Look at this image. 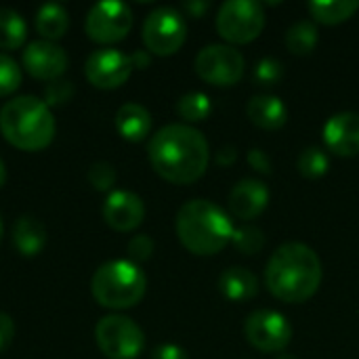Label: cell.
I'll return each instance as SVG.
<instances>
[{"mask_svg":"<svg viewBox=\"0 0 359 359\" xmlns=\"http://www.w3.org/2000/svg\"><path fill=\"white\" fill-rule=\"evenodd\" d=\"M151 359H189L185 349L175 345V343H164V345H158L151 353Z\"/></svg>","mask_w":359,"mask_h":359,"instance_id":"35","label":"cell"},{"mask_svg":"<svg viewBox=\"0 0 359 359\" xmlns=\"http://www.w3.org/2000/svg\"><path fill=\"white\" fill-rule=\"evenodd\" d=\"M27 38V23L23 15L15 8L0 6V48L13 50L19 48Z\"/></svg>","mask_w":359,"mask_h":359,"instance_id":"22","label":"cell"},{"mask_svg":"<svg viewBox=\"0 0 359 359\" xmlns=\"http://www.w3.org/2000/svg\"><path fill=\"white\" fill-rule=\"evenodd\" d=\"M0 133L11 145L23 151H38L53 141L55 118L42 99L21 95L2 105Z\"/></svg>","mask_w":359,"mask_h":359,"instance_id":"4","label":"cell"},{"mask_svg":"<svg viewBox=\"0 0 359 359\" xmlns=\"http://www.w3.org/2000/svg\"><path fill=\"white\" fill-rule=\"evenodd\" d=\"M15 337V322L8 313L0 311V353L13 343Z\"/></svg>","mask_w":359,"mask_h":359,"instance_id":"34","label":"cell"},{"mask_svg":"<svg viewBox=\"0 0 359 359\" xmlns=\"http://www.w3.org/2000/svg\"><path fill=\"white\" fill-rule=\"evenodd\" d=\"M36 29L44 40H57L67 32L69 25V15L67 8L59 2H44L38 11H36Z\"/></svg>","mask_w":359,"mask_h":359,"instance_id":"21","label":"cell"},{"mask_svg":"<svg viewBox=\"0 0 359 359\" xmlns=\"http://www.w3.org/2000/svg\"><path fill=\"white\" fill-rule=\"evenodd\" d=\"M276 359H299L297 355H292V353H280Z\"/></svg>","mask_w":359,"mask_h":359,"instance_id":"40","label":"cell"},{"mask_svg":"<svg viewBox=\"0 0 359 359\" xmlns=\"http://www.w3.org/2000/svg\"><path fill=\"white\" fill-rule=\"evenodd\" d=\"M231 244H233V248L238 252H242L246 257H252V255H257V252L263 250V246H265V233H263V229H259L255 225H244V227L233 229Z\"/></svg>","mask_w":359,"mask_h":359,"instance_id":"27","label":"cell"},{"mask_svg":"<svg viewBox=\"0 0 359 359\" xmlns=\"http://www.w3.org/2000/svg\"><path fill=\"white\" fill-rule=\"evenodd\" d=\"M103 219L116 231H133L145 219V204L137 194L116 189L103 202Z\"/></svg>","mask_w":359,"mask_h":359,"instance_id":"14","label":"cell"},{"mask_svg":"<svg viewBox=\"0 0 359 359\" xmlns=\"http://www.w3.org/2000/svg\"><path fill=\"white\" fill-rule=\"evenodd\" d=\"M86 78L97 88H118L122 86L133 74V59L130 55L105 46L97 48L88 55L84 65Z\"/></svg>","mask_w":359,"mask_h":359,"instance_id":"12","label":"cell"},{"mask_svg":"<svg viewBox=\"0 0 359 359\" xmlns=\"http://www.w3.org/2000/svg\"><path fill=\"white\" fill-rule=\"evenodd\" d=\"M90 290L101 307L128 309L145 297L147 278L130 259H114L97 267L90 280Z\"/></svg>","mask_w":359,"mask_h":359,"instance_id":"5","label":"cell"},{"mask_svg":"<svg viewBox=\"0 0 359 359\" xmlns=\"http://www.w3.org/2000/svg\"><path fill=\"white\" fill-rule=\"evenodd\" d=\"M297 168L305 179H320L330 168V158L322 147H305L297 158Z\"/></svg>","mask_w":359,"mask_h":359,"instance_id":"26","label":"cell"},{"mask_svg":"<svg viewBox=\"0 0 359 359\" xmlns=\"http://www.w3.org/2000/svg\"><path fill=\"white\" fill-rule=\"evenodd\" d=\"M147 156L162 179L187 185L206 172L210 149L206 137L198 128L187 124H168L151 137Z\"/></svg>","mask_w":359,"mask_h":359,"instance_id":"1","label":"cell"},{"mask_svg":"<svg viewBox=\"0 0 359 359\" xmlns=\"http://www.w3.org/2000/svg\"><path fill=\"white\" fill-rule=\"evenodd\" d=\"M183 8L191 15V17H202L208 8H210V2H206V0H191V2H185L183 4Z\"/></svg>","mask_w":359,"mask_h":359,"instance_id":"37","label":"cell"},{"mask_svg":"<svg viewBox=\"0 0 359 359\" xmlns=\"http://www.w3.org/2000/svg\"><path fill=\"white\" fill-rule=\"evenodd\" d=\"M250 122L263 130H278L288 120V109L284 101L276 95H255L246 105Z\"/></svg>","mask_w":359,"mask_h":359,"instance_id":"17","label":"cell"},{"mask_svg":"<svg viewBox=\"0 0 359 359\" xmlns=\"http://www.w3.org/2000/svg\"><path fill=\"white\" fill-rule=\"evenodd\" d=\"M116 181H118V172L109 162H95L88 168V183L99 191L111 189L116 185Z\"/></svg>","mask_w":359,"mask_h":359,"instance_id":"30","label":"cell"},{"mask_svg":"<svg viewBox=\"0 0 359 359\" xmlns=\"http://www.w3.org/2000/svg\"><path fill=\"white\" fill-rule=\"evenodd\" d=\"M74 97V84L69 80H50L48 86L44 88V103L50 107V105H61V103H67L69 99Z\"/></svg>","mask_w":359,"mask_h":359,"instance_id":"31","label":"cell"},{"mask_svg":"<svg viewBox=\"0 0 359 359\" xmlns=\"http://www.w3.org/2000/svg\"><path fill=\"white\" fill-rule=\"evenodd\" d=\"M133 67H147L149 65V50H137V53H133Z\"/></svg>","mask_w":359,"mask_h":359,"instance_id":"38","label":"cell"},{"mask_svg":"<svg viewBox=\"0 0 359 359\" xmlns=\"http://www.w3.org/2000/svg\"><path fill=\"white\" fill-rule=\"evenodd\" d=\"M318 25L309 19H303V21H297L288 27L286 32V46L292 55H299V57H305V55H311L318 46Z\"/></svg>","mask_w":359,"mask_h":359,"instance_id":"24","label":"cell"},{"mask_svg":"<svg viewBox=\"0 0 359 359\" xmlns=\"http://www.w3.org/2000/svg\"><path fill=\"white\" fill-rule=\"evenodd\" d=\"M229 210L236 219L252 221L269 204V189L259 179H242L229 191Z\"/></svg>","mask_w":359,"mask_h":359,"instance_id":"16","label":"cell"},{"mask_svg":"<svg viewBox=\"0 0 359 359\" xmlns=\"http://www.w3.org/2000/svg\"><path fill=\"white\" fill-rule=\"evenodd\" d=\"M67 53L53 40H34L23 50V67L40 80H57L67 67Z\"/></svg>","mask_w":359,"mask_h":359,"instance_id":"13","label":"cell"},{"mask_svg":"<svg viewBox=\"0 0 359 359\" xmlns=\"http://www.w3.org/2000/svg\"><path fill=\"white\" fill-rule=\"evenodd\" d=\"M95 341L109 359H137L145 347V334L137 322L126 316H105L95 326Z\"/></svg>","mask_w":359,"mask_h":359,"instance_id":"6","label":"cell"},{"mask_svg":"<svg viewBox=\"0 0 359 359\" xmlns=\"http://www.w3.org/2000/svg\"><path fill=\"white\" fill-rule=\"evenodd\" d=\"M322 261L316 250L301 242L282 244L265 267L269 292L284 303H305L322 284Z\"/></svg>","mask_w":359,"mask_h":359,"instance_id":"2","label":"cell"},{"mask_svg":"<svg viewBox=\"0 0 359 359\" xmlns=\"http://www.w3.org/2000/svg\"><path fill=\"white\" fill-rule=\"evenodd\" d=\"M219 290L233 303L248 301L259 292V280L246 267H229L219 276Z\"/></svg>","mask_w":359,"mask_h":359,"instance_id":"20","label":"cell"},{"mask_svg":"<svg viewBox=\"0 0 359 359\" xmlns=\"http://www.w3.org/2000/svg\"><path fill=\"white\" fill-rule=\"evenodd\" d=\"M133 27V11L126 2L103 0L90 6L86 15V34L95 42H118Z\"/></svg>","mask_w":359,"mask_h":359,"instance_id":"11","label":"cell"},{"mask_svg":"<svg viewBox=\"0 0 359 359\" xmlns=\"http://www.w3.org/2000/svg\"><path fill=\"white\" fill-rule=\"evenodd\" d=\"M248 164H250V168H255L261 175H269L271 172V158L261 147H252L248 151Z\"/></svg>","mask_w":359,"mask_h":359,"instance_id":"33","label":"cell"},{"mask_svg":"<svg viewBox=\"0 0 359 359\" xmlns=\"http://www.w3.org/2000/svg\"><path fill=\"white\" fill-rule=\"evenodd\" d=\"M19 84H21V67L13 57L0 53V97L15 93Z\"/></svg>","mask_w":359,"mask_h":359,"instance_id":"28","label":"cell"},{"mask_svg":"<svg viewBox=\"0 0 359 359\" xmlns=\"http://www.w3.org/2000/svg\"><path fill=\"white\" fill-rule=\"evenodd\" d=\"M154 252V240L145 233H139L135 238H130L128 242V257L133 263H143L151 257Z\"/></svg>","mask_w":359,"mask_h":359,"instance_id":"32","label":"cell"},{"mask_svg":"<svg viewBox=\"0 0 359 359\" xmlns=\"http://www.w3.org/2000/svg\"><path fill=\"white\" fill-rule=\"evenodd\" d=\"M326 147L343 158L359 156V114L341 111L324 124Z\"/></svg>","mask_w":359,"mask_h":359,"instance_id":"15","label":"cell"},{"mask_svg":"<svg viewBox=\"0 0 359 359\" xmlns=\"http://www.w3.org/2000/svg\"><path fill=\"white\" fill-rule=\"evenodd\" d=\"M210 111H212L210 97L200 90L185 93L177 101V114L187 122H202L210 116Z\"/></svg>","mask_w":359,"mask_h":359,"instance_id":"25","label":"cell"},{"mask_svg":"<svg viewBox=\"0 0 359 359\" xmlns=\"http://www.w3.org/2000/svg\"><path fill=\"white\" fill-rule=\"evenodd\" d=\"M196 74L212 86H233L244 76V55L231 44H208L196 55Z\"/></svg>","mask_w":359,"mask_h":359,"instance_id":"9","label":"cell"},{"mask_svg":"<svg viewBox=\"0 0 359 359\" xmlns=\"http://www.w3.org/2000/svg\"><path fill=\"white\" fill-rule=\"evenodd\" d=\"M307 6L316 21L337 25L353 17V13L359 8V0H316L309 2Z\"/></svg>","mask_w":359,"mask_h":359,"instance_id":"23","label":"cell"},{"mask_svg":"<svg viewBox=\"0 0 359 359\" xmlns=\"http://www.w3.org/2000/svg\"><path fill=\"white\" fill-rule=\"evenodd\" d=\"M116 128L126 141H143L151 130V114L141 103H124L116 111Z\"/></svg>","mask_w":359,"mask_h":359,"instance_id":"18","label":"cell"},{"mask_svg":"<svg viewBox=\"0 0 359 359\" xmlns=\"http://www.w3.org/2000/svg\"><path fill=\"white\" fill-rule=\"evenodd\" d=\"M175 229L181 244L200 257L221 252L233 238L231 219L223 208L208 200L185 202L175 219Z\"/></svg>","mask_w":359,"mask_h":359,"instance_id":"3","label":"cell"},{"mask_svg":"<svg viewBox=\"0 0 359 359\" xmlns=\"http://www.w3.org/2000/svg\"><path fill=\"white\" fill-rule=\"evenodd\" d=\"M284 76V65L280 59L273 57H263L261 61H257L255 65V80L263 86H273L276 82H280Z\"/></svg>","mask_w":359,"mask_h":359,"instance_id":"29","label":"cell"},{"mask_svg":"<svg viewBox=\"0 0 359 359\" xmlns=\"http://www.w3.org/2000/svg\"><path fill=\"white\" fill-rule=\"evenodd\" d=\"M4 179H6V168H4V162L0 158V187L4 185Z\"/></svg>","mask_w":359,"mask_h":359,"instance_id":"39","label":"cell"},{"mask_svg":"<svg viewBox=\"0 0 359 359\" xmlns=\"http://www.w3.org/2000/svg\"><path fill=\"white\" fill-rule=\"evenodd\" d=\"M265 11L255 0H227L217 13V32L231 44H248L261 36Z\"/></svg>","mask_w":359,"mask_h":359,"instance_id":"7","label":"cell"},{"mask_svg":"<svg viewBox=\"0 0 359 359\" xmlns=\"http://www.w3.org/2000/svg\"><path fill=\"white\" fill-rule=\"evenodd\" d=\"M13 244L23 257H36L46 246V227L42 225L40 219L23 215L15 223Z\"/></svg>","mask_w":359,"mask_h":359,"instance_id":"19","label":"cell"},{"mask_svg":"<svg viewBox=\"0 0 359 359\" xmlns=\"http://www.w3.org/2000/svg\"><path fill=\"white\" fill-rule=\"evenodd\" d=\"M187 38L185 17L172 6L154 8L143 21V42L149 53L166 57L177 53Z\"/></svg>","mask_w":359,"mask_h":359,"instance_id":"8","label":"cell"},{"mask_svg":"<svg viewBox=\"0 0 359 359\" xmlns=\"http://www.w3.org/2000/svg\"><path fill=\"white\" fill-rule=\"evenodd\" d=\"M246 341L263 353H282L292 341L290 322L271 309L252 311L244 322Z\"/></svg>","mask_w":359,"mask_h":359,"instance_id":"10","label":"cell"},{"mask_svg":"<svg viewBox=\"0 0 359 359\" xmlns=\"http://www.w3.org/2000/svg\"><path fill=\"white\" fill-rule=\"evenodd\" d=\"M0 240H2V221H0Z\"/></svg>","mask_w":359,"mask_h":359,"instance_id":"41","label":"cell"},{"mask_svg":"<svg viewBox=\"0 0 359 359\" xmlns=\"http://www.w3.org/2000/svg\"><path fill=\"white\" fill-rule=\"evenodd\" d=\"M236 160H238V149L233 145H223L217 151V164L219 166H231V164H236Z\"/></svg>","mask_w":359,"mask_h":359,"instance_id":"36","label":"cell"}]
</instances>
